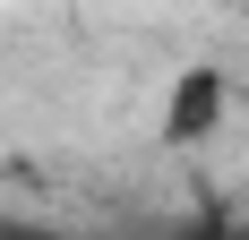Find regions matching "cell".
Here are the masks:
<instances>
[{"label": "cell", "instance_id": "1", "mask_svg": "<svg viewBox=\"0 0 249 240\" xmlns=\"http://www.w3.org/2000/svg\"><path fill=\"white\" fill-rule=\"evenodd\" d=\"M224 112H232L224 69H180L172 77V103H163V137H172V146H198V137L224 129Z\"/></svg>", "mask_w": 249, "mask_h": 240}]
</instances>
